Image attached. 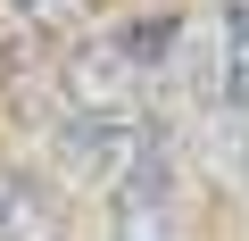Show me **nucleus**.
Masks as SVG:
<instances>
[{
	"label": "nucleus",
	"instance_id": "5",
	"mask_svg": "<svg viewBox=\"0 0 249 241\" xmlns=\"http://www.w3.org/2000/svg\"><path fill=\"white\" fill-rule=\"evenodd\" d=\"M9 9H17V25H58L67 0H9Z\"/></svg>",
	"mask_w": 249,
	"mask_h": 241
},
{
	"label": "nucleus",
	"instance_id": "2",
	"mask_svg": "<svg viewBox=\"0 0 249 241\" xmlns=\"http://www.w3.org/2000/svg\"><path fill=\"white\" fill-rule=\"evenodd\" d=\"M208 83L224 125L249 142V0H216V25H208Z\"/></svg>",
	"mask_w": 249,
	"mask_h": 241
},
{
	"label": "nucleus",
	"instance_id": "4",
	"mask_svg": "<svg viewBox=\"0 0 249 241\" xmlns=\"http://www.w3.org/2000/svg\"><path fill=\"white\" fill-rule=\"evenodd\" d=\"M42 224H50L42 191H34V183H9V175H0V233H17V241H42Z\"/></svg>",
	"mask_w": 249,
	"mask_h": 241
},
{
	"label": "nucleus",
	"instance_id": "1",
	"mask_svg": "<svg viewBox=\"0 0 249 241\" xmlns=\"http://www.w3.org/2000/svg\"><path fill=\"white\" fill-rule=\"evenodd\" d=\"M58 175L67 183H83V191H100V183H124L142 167V116H67L58 125Z\"/></svg>",
	"mask_w": 249,
	"mask_h": 241
},
{
	"label": "nucleus",
	"instance_id": "3",
	"mask_svg": "<svg viewBox=\"0 0 249 241\" xmlns=\"http://www.w3.org/2000/svg\"><path fill=\"white\" fill-rule=\"evenodd\" d=\"M108 241H175V191H166L158 150H142V167L116 183V233Z\"/></svg>",
	"mask_w": 249,
	"mask_h": 241
}]
</instances>
